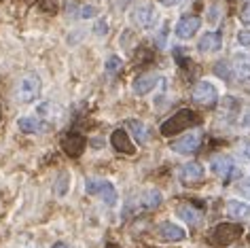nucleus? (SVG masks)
Wrapping results in <instances>:
<instances>
[{
  "mask_svg": "<svg viewBox=\"0 0 250 248\" xmlns=\"http://www.w3.org/2000/svg\"><path fill=\"white\" fill-rule=\"evenodd\" d=\"M199 121H202L199 115H195L189 108H183V110H178L176 115H172L170 119H166L164 123H161L159 132H161V136L170 138V136H176L180 132H185V129H191L193 125H197Z\"/></svg>",
  "mask_w": 250,
  "mask_h": 248,
  "instance_id": "obj_1",
  "label": "nucleus"
},
{
  "mask_svg": "<svg viewBox=\"0 0 250 248\" xmlns=\"http://www.w3.org/2000/svg\"><path fill=\"white\" fill-rule=\"evenodd\" d=\"M41 89H42L41 77L30 72L20 79V83H17V87H15V98H17V102H21V104H30L41 96Z\"/></svg>",
  "mask_w": 250,
  "mask_h": 248,
  "instance_id": "obj_2",
  "label": "nucleus"
},
{
  "mask_svg": "<svg viewBox=\"0 0 250 248\" xmlns=\"http://www.w3.org/2000/svg\"><path fill=\"white\" fill-rule=\"evenodd\" d=\"M242 225H237V223H218V225L212 229V233H210V244L212 246H218V248H223V246H229V244H233L235 240H240L242 238Z\"/></svg>",
  "mask_w": 250,
  "mask_h": 248,
  "instance_id": "obj_3",
  "label": "nucleus"
},
{
  "mask_svg": "<svg viewBox=\"0 0 250 248\" xmlns=\"http://www.w3.org/2000/svg\"><path fill=\"white\" fill-rule=\"evenodd\" d=\"M85 191L89 195H100L104 204L115 206L117 204V189L110 181H102V178H87L85 181Z\"/></svg>",
  "mask_w": 250,
  "mask_h": 248,
  "instance_id": "obj_4",
  "label": "nucleus"
},
{
  "mask_svg": "<svg viewBox=\"0 0 250 248\" xmlns=\"http://www.w3.org/2000/svg\"><path fill=\"white\" fill-rule=\"evenodd\" d=\"M132 20H134V23L138 28L151 30V28H155V23L159 21V13H157V9H155L153 2H142V4H138V7L134 9Z\"/></svg>",
  "mask_w": 250,
  "mask_h": 248,
  "instance_id": "obj_5",
  "label": "nucleus"
},
{
  "mask_svg": "<svg viewBox=\"0 0 250 248\" xmlns=\"http://www.w3.org/2000/svg\"><path fill=\"white\" fill-rule=\"evenodd\" d=\"M191 100L199 104V106H214L218 102V91L214 87V83H210V81H199L191 91Z\"/></svg>",
  "mask_w": 250,
  "mask_h": 248,
  "instance_id": "obj_6",
  "label": "nucleus"
},
{
  "mask_svg": "<svg viewBox=\"0 0 250 248\" xmlns=\"http://www.w3.org/2000/svg\"><path fill=\"white\" fill-rule=\"evenodd\" d=\"M210 172L221 181H231L235 174V164L229 155H214L210 159Z\"/></svg>",
  "mask_w": 250,
  "mask_h": 248,
  "instance_id": "obj_7",
  "label": "nucleus"
},
{
  "mask_svg": "<svg viewBox=\"0 0 250 248\" xmlns=\"http://www.w3.org/2000/svg\"><path fill=\"white\" fill-rule=\"evenodd\" d=\"M202 145V134L199 132H189L185 136H180L172 142V151L174 153H180V155H193Z\"/></svg>",
  "mask_w": 250,
  "mask_h": 248,
  "instance_id": "obj_8",
  "label": "nucleus"
},
{
  "mask_svg": "<svg viewBox=\"0 0 250 248\" xmlns=\"http://www.w3.org/2000/svg\"><path fill=\"white\" fill-rule=\"evenodd\" d=\"M85 136H81L79 132H70L68 136H64V140H62V148H64V153L68 155V157L77 159L83 155L85 151Z\"/></svg>",
  "mask_w": 250,
  "mask_h": 248,
  "instance_id": "obj_9",
  "label": "nucleus"
},
{
  "mask_svg": "<svg viewBox=\"0 0 250 248\" xmlns=\"http://www.w3.org/2000/svg\"><path fill=\"white\" fill-rule=\"evenodd\" d=\"M206 176V170L202 164H197V161H189V164H185L183 168L178 172V178L183 185H195V183H202Z\"/></svg>",
  "mask_w": 250,
  "mask_h": 248,
  "instance_id": "obj_10",
  "label": "nucleus"
},
{
  "mask_svg": "<svg viewBox=\"0 0 250 248\" xmlns=\"http://www.w3.org/2000/svg\"><path fill=\"white\" fill-rule=\"evenodd\" d=\"M199 28H202V20L195 17V15H187V17H183V20H178L176 28H174V32H176L178 39L187 41V39H193V36L197 34Z\"/></svg>",
  "mask_w": 250,
  "mask_h": 248,
  "instance_id": "obj_11",
  "label": "nucleus"
},
{
  "mask_svg": "<svg viewBox=\"0 0 250 248\" xmlns=\"http://www.w3.org/2000/svg\"><path fill=\"white\" fill-rule=\"evenodd\" d=\"M110 145L117 153H123V155H134L136 153L134 142H132V138H129V134L125 132V129H115V132L110 134Z\"/></svg>",
  "mask_w": 250,
  "mask_h": 248,
  "instance_id": "obj_12",
  "label": "nucleus"
},
{
  "mask_svg": "<svg viewBox=\"0 0 250 248\" xmlns=\"http://www.w3.org/2000/svg\"><path fill=\"white\" fill-rule=\"evenodd\" d=\"M157 233H159V238L166 240V242H183V240L187 238V231H185V229L180 227V225H176V223H172V221L159 223Z\"/></svg>",
  "mask_w": 250,
  "mask_h": 248,
  "instance_id": "obj_13",
  "label": "nucleus"
},
{
  "mask_svg": "<svg viewBox=\"0 0 250 248\" xmlns=\"http://www.w3.org/2000/svg\"><path fill=\"white\" fill-rule=\"evenodd\" d=\"M221 47H223V34L216 32V30L214 32L204 34L197 42L199 53H216V51H221Z\"/></svg>",
  "mask_w": 250,
  "mask_h": 248,
  "instance_id": "obj_14",
  "label": "nucleus"
},
{
  "mask_svg": "<svg viewBox=\"0 0 250 248\" xmlns=\"http://www.w3.org/2000/svg\"><path fill=\"white\" fill-rule=\"evenodd\" d=\"M233 72L237 79L250 81V51H237L233 55Z\"/></svg>",
  "mask_w": 250,
  "mask_h": 248,
  "instance_id": "obj_15",
  "label": "nucleus"
},
{
  "mask_svg": "<svg viewBox=\"0 0 250 248\" xmlns=\"http://www.w3.org/2000/svg\"><path fill=\"white\" fill-rule=\"evenodd\" d=\"M159 83V77L157 74H140V77H136L132 89L136 96H146L148 91L155 89V85Z\"/></svg>",
  "mask_w": 250,
  "mask_h": 248,
  "instance_id": "obj_16",
  "label": "nucleus"
},
{
  "mask_svg": "<svg viewBox=\"0 0 250 248\" xmlns=\"http://www.w3.org/2000/svg\"><path fill=\"white\" fill-rule=\"evenodd\" d=\"M17 127L23 134H39V132H45L49 127V123L39 119V117H21V119H17Z\"/></svg>",
  "mask_w": 250,
  "mask_h": 248,
  "instance_id": "obj_17",
  "label": "nucleus"
},
{
  "mask_svg": "<svg viewBox=\"0 0 250 248\" xmlns=\"http://www.w3.org/2000/svg\"><path fill=\"white\" fill-rule=\"evenodd\" d=\"M225 212L231 219H250V202L242 200H231L225 204Z\"/></svg>",
  "mask_w": 250,
  "mask_h": 248,
  "instance_id": "obj_18",
  "label": "nucleus"
},
{
  "mask_svg": "<svg viewBox=\"0 0 250 248\" xmlns=\"http://www.w3.org/2000/svg\"><path fill=\"white\" fill-rule=\"evenodd\" d=\"M161 202H164V195H161V191L148 189V191H145V193L138 197V208L140 210H155L157 206H161Z\"/></svg>",
  "mask_w": 250,
  "mask_h": 248,
  "instance_id": "obj_19",
  "label": "nucleus"
},
{
  "mask_svg": "<svg viewBox=\"0 0 250 248\" xmlns=\"http://www.w3.org/2000/svg\"><path fill=\"white\" fill-rule=\"evenodd\" d=\"M176 216L180 221L189 223V225H199L202 223V212L197 208H193L191 204H183V206L176 208Z\"/></svg>",
  "mask_w": 250,
  "mask_h": 248,
  "instance_id": "obj_20",
  "label": "nucleus"
},
{
  "mask_svg": "<svg viewBox=\"0 0 250 248\" xmlns=\"http://www.w3.org/2000/svg\"><path fill=\"white\" fill-rule=\"evenodd\" d=\"M36 113H39V119H42L45 123H51V121H55L60 117L62 108L58 106V104H53V102H42V104H39Z\"/></svg>",
  "mask_w": 250,
  "mask_h": 248,
  "instance_id": "obj_21",
  "label": "nucleus"
},
{
  "mask_svg": "<svg viewBox=\"0 0 250 248\" xmlns=\"http://www.w3.org/2000/svg\"><path fill=\"white\" fill-rule=\"evenodd\" d=\"M127 127H129V132H132L134 140L138 142V145H145V142L148 140V129H146V125H145L142 121L129 119V121H127Z\"/></svg>",
  "mask_w": 250,
  "mask_h": 248,
  "instance_id": "obj_22",
  "label": "nucleus"
},
{
  "mask_svg": "<svg viewBox=\"0 0 250 248\" xmlns=\"http://www.w3.org/2000/svg\"><path fill=\"white\" fill-rule=\"evenodd\" d=\"M68 189H70V174H68V172H62L53 185V193L58 197H64L68 193Z\"/></svg>",
  "mask_w": 250,
  "mask_h": 248,
  "instance_id": "obj_23",
  "label": "nucleus"
},
{
  "mask_svg": "<svg viewBox=\"0 0 250 248\" xmlns=\"http://www.w3.org/2000/svg\"><path fill=\"white\" fill-rule=\"evenodd\" d=\"M121 66H123V60L119 58V55H110V58L106 60V72L108 74H117L121 70Z\"/></svg>",
  "mask_w": 250,
  "mask_h": 248,
  "instance_id": "obj_24",
  "label": "nucleus"
},
{
  "mask_svg": "<svg viewBox=\"0 0 250 248\" xmlns=\"http://www.w3.org/2000/svg\"><path fill=\"white\" fill-rule=\"evenodd\" d=\"M96 13H98L96 7H91V4H85V7H81L79 17H83V20H89V17H93Z\"/></svg>",
  "mask_w": 250,
  "mask_h": 248,
  "instance_id": "obj_25",
  "label": "nucleus"
},
{
  "mask_svg": "<svg viewBox=\"0 0 250 248\" xmlns=\"http://www.w3.org/2000/svg\"><path fill=\"white\" fill-rule=\"evenodd\" d=\"M93 32H96L98 36H104L106 32H108V21H106V20H100V21L96 23V28H93Z\"/></svg>",
  "mask_w": 250,
  "mask_h": 248,
  "instance_id": "obj_26",
  "label": "nucleus"
},
{
  "mask_svg": "<svg viewBox=\"0 0 250 248\" xmlns=\"http://www.w3.org/2000/svg\"><path fill=\"white\" fill-rule=\"evenodd\" d=\"M237 42L244 47H250V30H242V32L237 34Z\"/></svg>",
  "mask_w": 250,
  "mask_h": 248,
  "instance_id": "obj_27",
  "label": "nucleus"
},
{
  "mask_svg": "<svg viewBox=\"0 0 250 248\" xmlns=\"http://www.w3.org/2000/svg\"><path fill=\"white\" fill-rule=\"evenodd\" d=\"M240 125L244 127V129H250V106L244 110L242 113V119H240Z\"/></svg>",
  "mask_w": 250,
  "mask_h": 248,
  "instance_id": "obj_28",
  "label": "nucleus"
},
{
  "mask_svg": "<svg viewBox=\"0 0 250 248\" xmlns=\"http://www.w3.org/2000/svg\"><path fill=\"white\" fill-rule=\"evenodd\" d=\"M240 21L244 23V26H250V4L246 9H242V13H240Z\"/></svg>",
  "mask_w": 250,
  "mask_h": 248,
  "instance_id": "obj_29",
  "label": "nucleus"
},
{
  "mask_svg": "<svg viewBox=\"0 0 250 248\" xmlns=\"http://www.w3.org/2000/svg\"><path fill=\"white\" fill-rule=\"evenodd\" d=\"M240 151H242V155L246 159H250V140H242V145H240Z\"/></svg>",
  "mask_w": 250,
  "mask_h": 248,
  "instance_id": "obj_30",
  "label": "nucleus"
},
{
  "mask_svg": "<svg viewBox=\"0 0 250 248\" xmlns=\"http://www.w3.org/2000/svg\"><path fill=\"white\" fill-rule=\"evenodd\" d=\"M216 74H221L223 79H229V68L225 70V64L221 62V64H216Z\"/></svg>",
  "mask_w": 250,
  "mask_h": 248,
  "instance_id": "obj_31",
  "label": "nucleus"
},
{
  "mask_svg": "<svg viewBox=\"0 0 250 248\" xmlns=\"http://www.w3.org/2000/svg\"><path fill=\"white\" fill-rule=\"evenodd\" d=\"M161 2H164L166 7H180V4H185L187 0H161Z\"/></svg>",
  "mask_w": 250,
  "mask_h": 248,
  "instance_id": "obj_32",
  "label": "nucleus"
},
{
  "mask_svg": "<svg viewBox=\"0 0 250 248\" xmlns=\"http://www.w3.org/2000/svg\"><path fill=\"white\" fill-rule=\"evenodd\" d=\"M51 248H70V246H68L66 242H55V244H53Z\"/></svg>",
  "mask_w": 250,
  "mask_h": 248,
  "instance_id": "obj_33",
  "label": "nucleus"
},
{
  "mask_svg": "<svg viewBox=\"0 0 250 248\" xmlns=\"http://www.w3.org/2000/svg\"><path fill=\"white\" fill-rule=\"evenodd\" d=\"M106 248H121V246H119V244H112V242H110V244H106Z\"/></svg>",
  "mask_w": 250,
  "mask_h": 248,
  "instance_id": "obj_34",
  "label": "nucleus"
},
{
  "mask_svg": "<svg viewBox=\"0 0 250 248\" xmlns=\"http://www.w3.org/2000/svg\"><path fill=\"white\" fill-rule=\"evenodd\" d=\"M0 121H2V106H0Z\"/></svg>",
  "mask_w": 250,
  "mask_h": 248,
  "instance_id": "obj_35",
  "label": "nucleus"
},
{
  "mask_svg": "<svg viewBox=\"0 0 250 248\" xmlns=\"http://www.w3.org/2000/svg\"><path fill=\"white\" fill-rule=\"evenodd\" d=\"M246 2H250V0H246Z\"/></svg>",
  "mask_w": 250,
  "mask_h": 248,
  "instance_id": "obj_36",
  "label": "nucleus"
}]
</instances>
